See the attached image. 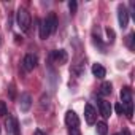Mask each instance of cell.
<instances>
[{"label": "cell", "mask_w": 135, "mask_h": 135, "mask_svg": "<svg viewBox=\"0 0 135 135\" xmlns=\"http://www.w3.org/2000/svg\"><path fill=\"white\" fill-rule=\"evenodd\" d=\"M76 7H78V5H76V2H75V0L69 2V8H70V11H72V13H75V11H76Z\"/></svg>", "instance_id": "obj_19"}, {"label": "cell", "mask_w": 135, "mask_h": 135, "mask_svg": "<svg viewBox=\"0 0 135 135\" xmlns=\"http://www.w3.org/2000/svg\"><path fill=\"white\" fill-rule=\"evenodd\" d=\"M114 135H122V133H114Z\"/></svg>", "instance_id": "obj_23"}, {"label": "cell", "mask_w": 135, "mask_h": 135, "mask_svg": "<svg viewBox=\"0 0 135 135\" xmlns=\"http://www.w3.org/2000/svg\"><path fill=\"white\" fill-rule=\"evenodd\" d=\"M111 88H113L111 83H110V81H105V83L100 86V92H102L103 95H110V94H111Z\"/></svg>", "instance_id": "obj_14"}, {"label": "cell", "mask_w": 135, "mask_h": 135, "mask_svg": "<svg viewBox=\"0 0 135 135\" xmlns=\"http://www.w3.org/2000/svg\"><path fill=\"white\" fill-rule=\"evenodd\" d=\"M133 37H135L133 33H130V35L127 37V45H129V48H130V49H133Z\"/></svg>", "instance_id": "obj_18"}, {"label": "cell", "mask_w": 135, "mask_h": 135, "mask_svg": "<svg viewBox=\"0 0 135 135\" xmlns=\"http://www.w3.org/2000/svg\"><path fill=\"white\" fill-rule=\"evenodd\" d=\"M37 64H38V57H37V54H26L24 56V59H22V69L26 70V72H32L35 67H37Z\"/></svg>", "instance_id": "obj_3"}, {"label": "cell", "mask_w": 135, "mask_h": 135, "mask_svg": "<svg viewBox=\"0 0 135 135\" xmlns=\"http://www.w3.org/2000/svg\"><path fill=\"white\" fill-rule=\"evenodd\" d=\"M121 105L124 108V113L127 114L129 119H132L133 114V103H132V91L129 88H122L121 89Z\"/></svg>", "instance_id": "obj_1"}, {"label": "cell", "mask_w": 135, "mask_h": 135, "mask_svg": "<svg viewBox=\"0 0 135 135\" xmlns=\"http://www.w3.org/2000/svg\"><path fill=\"white\" fill-rule=\"evenodd\" d=\"M18 26L21 27V30H29L30 27V15L26 8H19L18 10Z\"/></svg>", "instance_id": "obj_2"}, {"label": "cell", "mask_w": 135, "mask_h": 135, "mask_svg": "<svg viewBox=\"0 0 135 135\" xmlns=\"http://www.w3.org/2000/svg\"><path fill=\"white\" fill-rule=\"evenodd\" d=\"M65 124L69 126L70 129L80 126V118H78V114H76L73 110H69V111L65 113Z\"/></svg>", "instance_id": "obj_6"}, {"label": "cell", "mask_w": 135, "mask_h": 135, "mask_svg": "<svg viewBox=\"0 0 135 135\" xmlns=\"http://www.w3.org/2000/svg\"><path fill=\"white\" fill-rule=\"evenodd\" d=\"M97 133H99V135H107V133H108V126H107V122H103V121L97 122Z\"/></svg>", "instance_id": "obj_13"}, {"label": "cell", "mask_w": 135, "mask_h": 135, "mask_svg": "<svg viewBox=\"0 0 135 135\" xmlns=\"http://www.w3.org/2000/svg\"><path fill=\"white\" fill-rule=\"evenodd\" d=\"M7 114V103L3 100H0V116H5Z\"/></svg>", "instance_id": "obj_16"}, {"label": "cell", "mask_w": 135, "mask_h": 135, "mask_svg": "<svg viewBox=\"0 0 135 135\" xmlns=\"http://www.w3.org/2000/svg\"><path fill=\"white\" fill-rule=\"evenodd\" d=\"M51 56H52L54 62L59 64V65H64V64H67V60H69V54H67L65 49H56V51H52Z\"/></svg>", "instance_id": "obj_7"}, {"label": "cell", "mask_w": 135, "mask_h": 135, "mask_svg": "<svg viewBox=\"0 0 135 135\" xmlns=\"http://www.w3.org/2000/svg\"><path fill=\"white\" fill-rule=\"evenodd\" d=\"M45 19H46V22H48L49 33H54L56 29H57V18H56V15L51 13V15H48V18H45Z\"/></svg>", "instance_id": "obj_11"}, {"label": "cell", "mask_w": 135, "mask_h": 135, "mask_svg": "<svg viewBox=\"0 0 135 135\" xmlns=\"http://www.w3.org/2000/svg\"><path fill=\"white\" fill-rule=\"evenodd\" d=\"M91 70H92V75H94L95 78H99V80L105 78V75H107V70H105V67H103V65H100V64H94Z\"/></svg>", "instance_id": "obj_10"}, {"label": "cell", "mask_w": 135, "mask_h": 135, "mask_svg": "<svg viewBox=\"0 0 135 135\" xmlns=\"http://www.w3.org/2000/svg\"><path fill=\"white\" fill-rule=\"evenodd\" d=\"M107 35H108V40H110V43H113L114 41V32H113V29H107Z\"/></svg>", "instance_id": "obj_17"}, {"label": "cell", "mask_w": 135, "mask_h": 135, "mask_svg": "<svg viewBox=\"0 0 135 135\" xmlns=\"http://www.w3.org/2000/svg\"><path fill=\"white\" fill-rule=\"evenodd\" d=\"M40 105H41L43 110L48 108V107H49V95H45V94H43V95H41V103H40Z\"/></svg>", "instance_id": "obj_15"}, {"label": "cell", "mask_w": 135, "mask_h": 135, "mask_svg": "<svg viewBox=\"0 0 135 135\" xmlns=\"http://www.w3.org/2000/svg\"><path fill=\"white\" fill-rule=\"evenodd\" d=\"M99 110H100V114H102L105 119L111 116V105H110V102L100 100V102H99Z\"/></svg>", "instance_id": "obj_9"}, {"label": "cell", "mask_w": 135, "mask_h": 135, "mask_svg": "<svg viewBox=\"0 0 135 135\" xmlns=\"http://www.w3.org/2000/svg\"><path fill=\"white\" fill-rule=\"evenodd\" d=\"M49 35H51V33H49L48 22H46V19H43V21L40 22V38H41V40H46Z\"/></svg>", "instance_id": "obj_12"}, {"label": "cell", "mask_w": 135, "mask_h": 135, "mask_svg": "<svg viewBox=\"0 0 135 135\" xmlns=\"http://www.w3.org/2000/svg\"><path fill=\"white\" fill-rule=\"evenodd\" d=\"M84 119L88 124H95V121H97V111L94 110V107L91 103L84 105Z\"/></svg>", "instance_id": "obj_5"}, {"label": "cell", "mask_w": 135, "mask_h": 135, "mask_svg": "<svg viewBox=\"0 0 135 135\" xmlns=\"http://www.w3.org/2000/svg\"><path fill=\"white\" fill-rule=\"evenodd\" d=\"M118 22L121 29H126L129 26V10L124 5H119L118 8Z\"/></svg>", "instance_id": "obj_4"}, {"label": "cell", "mask_w": 135, "mask_h": 135, "mask_svg": "<svg viewBox=\"0 0 135 135\" xmlns=\"http://www.w3.org/2000/svg\"><path fill=\"white\" fill-rule=\"evenodd\" d=\"M30 107H32V97H30V94L22 92L21 94V99H19V108H21V111L26 113V111L30 110Z\"/></svg>", "instance_id": "obj_8"}, {"label": "cell", "mask_w": 135, "mask_h": 135, "mask_svg": "<svg viewBox=\"0 0 135 135\" xmlns=\"http://www.w3.org/2000/svg\"><path fill=\"white\" fill-rule=\"evenodd\" d=\"M70 135H81V133L78 132V129H76V127H73V129H70Z\"/></svg>", "instance_id": "obj_21"}, {"label": "cell", "mask_w": 135, "mask_h": 135, "mask_svg": "<svg viewBox=\"0 0 135 135\" xmlns=\"http://www.w3.org/2000/svg\"><path fill=\"white\" fill-rule=\"evenodd\" d=\"M116 113H118V114H122V113H124V108H122V105H121V103H118V105H116Z\"/></svg>", "instance_id": "obj_20"}, {"label": "cell", "mask_w": 135, "mask_h": 135, "mask_svg": "<svg viewBox=\"0 0 135 135\" xmlns=\"http://www.w3.org/2000/svg\"><path fill=\"white\" fill-rule=\"evenodd\" d=\"M33 135H46V133H45L43 130H40V129H37V130L33 132Z\"/></svg>", "instance_id": "obj_22"}]
</instances>
